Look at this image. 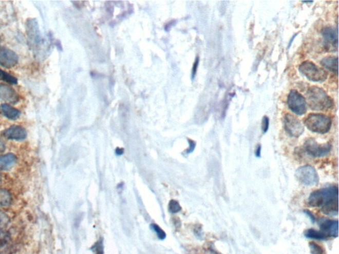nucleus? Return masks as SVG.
<instances>
[{
  "mask_svg": "<svg viewBox=\"0 0 339 254\" xmlns=\"http://www.w3.org/2000/svg\"><path fill=\"white\" fill-rule=\"evenodd\" d=\"M338 190L337 186H331L317 190L309 196L308 204L311 207H320L322 212L334 216L338 211Z\"/></svg>",
  "mask_w": 339,
  "mask_h": 254,
  "instance_id": "nucleus-1",
  "label": "nucleus"
},
{
  "mask_svg": "<svg viewBox=\"0 0 339 254\" xmlns=\"http://www.w3.org/2000/svg\"><path fill=\"white\" fill-rule=\"evenodd\" d=\"M307 100L310 108L315 111H324L333 106V100L322 88H311L307 93Z\"/></svg>",
  "mask_w": 339,
  "mask_h": 254,
  "instance_id": "nucleus-2",
  "label": "nucleus"
},
{
  "mask_svg": "<svg viewBox=\"0 0 339 254\" xmlns=\"http://www.w3.org/2000/svg\"><path fill=\"white\" fill-rule=\"evenodd\" d=\"M304 123L311 131L319 134L328 132L332 125V121L329 116L319 113L310 114L305 120Z\"/></svg>",
  "mask_w": 339,
  "mask_h": 254,
  "instance_id": "nucleus-3",
  "label": "nucleus"
},
{
  "mask_svg": "<svg viewBox=\"0 0 339 254\" xmlns=\"http://www.w3.org/2000/svg\"><path fill=\"white\" fill-rule=\"evenodd\" d=\"M299 72L313 82H323L327 79V72L311 62L306 61L300 65Z\"/></svg>",
  "mask_w": 339,
  "mask_h": 254,
  "instance_id": "nucleus-4",
  "label": "nucleus"
},
{
  "mask_svg": "<svg viewBox=\"0 0 339 254\" xmlns=\"http://www.w3.org/2000/svg\"><path fill=\"white\" fill-rule=\"evenodd\" d=\"M295 176L299 182L307 186H315L319 183V176L312 166L300 167L297 169Z\"/></svg>",
  "mask_w": 339,
  "mask_h": 254,
  "instance_id": "nucleus-5",
  "label": "nucleus"
},
{
  "mask_svg": "<svg viewBox=\"0 0 339 254\" xmlns=\"http://www.w3.org/2000/svg\"><path fill=\"white\" fill-rule=\"evenodd\" d=\"M288 105L291 111L296 115H303L306 113V100L296 90L291 91L288 97Z\"/></svg>",
  "mask_w": 339,
  "mask_h": 254,
  "instance_id": "nucleus-6",
  "label": "nucleus"
},
{
  "mask_svg": "<svg viewBox=\"0 0 339 254\" xmlns=\"http://www.w3.org/2000/svg\"><path fill=\"white\" fill-rule=\"evenodd\" d=\"M304 146L306 152L313 157H325L329 154L332 148V146L330 144L320 145L313 139L307 140Z\"/></svg>",
  "mask_w": 339,
  "mask_h": 254,
  "instance_id": "nucleus-7",
  "label": "nucleus"
},
{
  "mask_svg": "<svg viewBox=\"0 0 339 254\" xmlns=\"http://www.w3.org/2000/svg\"><path fill=\"white\" fill-rule=\"evenodd\" d=\"M26 31L29 43L33 49H37L40 45L41 40V32L37 21L35 19H29L26 22Z\"/></svg>",
  "mask_w": 339,
  "mask_h": 254,
  "instance_id": "nucleus-8",
  "label": "nucleus"
},
{
  "mask_svg": "<svg viewBox=\"0 0 339 254\" xmlns=\"http://www.w3.org/2000/svg\"><path fill=\"white\" fill-rule=\"evenodd\" d=\"M285 127L286 131L291 136L295 138H298L304 131V128L301 122L291 114H287L285 116Z\"/></svg>",
  "mask_w": 339,
  "mask_h": 254,
  "instance_id": "nucleus-9",
  "label": "nucleus"
},
{
  "mask_svg": "<svg viewBox=\"0 0 339 254\" xmlns=\"http://www.w3.org/2000/svg\"><path fill=\"white\" fill-rule=\"evenodd\" d=\"M19 56L12 50L0 46V65L5 68H12L17 65Z\"/></svg>",
  "mask_w": 339,
  "mask_h": 254,
  "instance_id": "nucleus-10",
  "label": "nucleus"
},
{
  "mask_svg": "<svg viewBox=\"0 0 339 254\" xmlns=\"http://www.w3.org/2000/svg\"><path fill=\"white\" fill-rule=\"evenodd\" d=\"M321 232L324 233L327 238H336L338 235V223L337 220H330L324 218L318 221Z\"/></svg>",
  "mask_w": 339,
  "mask_h": 254,
  "instance_id": "nucleus-11",
  "label": "nucleus"
},
{
  "mask_svg": "<svg viewBox=\"0 0 339 254\" xmlns=\"http://www.w3.org/2000/svg\"><path fill=\"white\" fill-rule=\"evenodd\" d=\"M0 100L4 101L7 104H15L19 102L20 96L12 87L0 84Z\"/></svg>",
  "mask_w": 339,
  "mask_h": 254,
  "instance_id": "nucleus-12",
  "label": "nucleus"
},
{
  "mask_svg": "<svg viewBox=\"0 0 339 254\" xmlns=\"http://www.w3.org/2000/svg\"><path fill=\"white\" fill-rule=\"evenodd\" d=\"M2 134L7 139L18 141H24L27 136L26 130L18 125L11 126L8 129L4 130Z\"/></svg>",
  "mask_w": 339,
  "mask_h": 254,
  "instance_id": "nucleus-13",
  "label": "nucleus"
},
{
  "mask_svg": "<svg viewBox=\"0 0 339 254\" xmlns=\"http://www.w3.org/2000/svg\"><path fill=\"white\" fill-rule=\"evenodd\" d=\"M322 35L324 36V42L326 47L329 49L334 50V48L338 47V32L331 27H324L322 30Z\"/></svg>",
  "mask_w": 339,
  "mask_h": 254,
  "instance_id": "nucleus-14",
  "label": "nucleus"
},
{
  "mask_svg": "<svg viewBox=\"0 0 339 254\" xmlns=\"http://www.w3.org/2000/svg\"><path fill=\"white\" fill-rule=\"evenodd\" d=\"M17 160V157L12 153L0 155V170L7 171L12 168Z\"/></svg>",
  "mask_w": 339,
  "mask_h": 254,
  "instance_id": "nucleus-15",
  "label": "nucleus"
},
{
  "mask_svg": "<svg viewBox=\"0 0 339 254\" xmlns=\"http://www.w3.org/2000/svg\"><path fill=\"white\" fill-rule=\"evenodd\" d=\"M0 109H1L4 115L10 120H17L21 115V112L19 110L11 106L10 104H2L0 106Z\"/></svg>",
  "mask_w": 339,
  "mask_h": 254,
  "instance_id": "nucleus-16",
  "label": "nucleus"
},
{
  "mask_svg": "<svg viewBox=\"0 0 339 254\" xmlns=\"http://www.w3.org/2000/svg\"><path fill=\"white\" fill-rule=\"evenodd\" d=\"M321 64L326 69L331 71L336 75L338 74V58L337 57L329 56L323 59Z\"/></svg>",
  "mask_w": 339,
  "mask_h": 254,
  "instance_id": "nucleus-17",
  "label": "nucleus"
},
{
  "mask_svg": "<svg viewBox=\"0 0 339 254\" xmlns=\"http://www.w3.org/2000/svg\"><path fill=\"white\" fill-rule=\"evenodd\" d=\"M11 196L10 192L6 189H0V208L8 207L10 205Z\"/></svg>",
  "mask_w": 339,
  "mask_h": 254,
  "instance_id": "nucleus-18",
  "label": "nucleus"
},
{
  "mask_svg": "<svg viewBox=\"0 0 339 254\" xmlns=\"http://www.w3.org/2000/svg\"><path fill=\"white\" fill-rule=\"evenodd\" d=\"M305 237L308 238V239L319 240H324L328 239L324 233L321 232V231H317L314 229H309L306 231Z\"/></svg>",
  "mask_w": 339,
  "mask_h": 254,
  "instance_id": "nucleus-19",
  "label": "nucleus"
},
{
  "mask_svg": "<svg viewBox=\"0 0 339 254\" xmlns=\"http://www.w3.org/2000/svg\"><path fill=\"white\" fill-rule=\"evenodd\" d=\"M0 80L10 84H17V80L16 77L1 69H0Z\"/></svg>",
  "mask_w": 339,
  "mask_h": 254,
  "instance_id": "nucleus-20",
  "label": "nucleus"
},
{
  "mask_svg": "<svg viewBox=\"0 0 339 254\" xmlns=\"http://www.w3.org/2000/svg\"><path fill=\"white\" fill-rule=\"evenodd\" d=\"M10 240L11 236L8 231L0 230V249L5 247Z\"/></svg>",
  "mask_w": 339,
  "mask_h": 254,
  "instance_id": "nucleus-21",
  "label": "nucleus"
},
{
  "mask_svg": "<svg viewBox=\"0 0 339 254\" xmlns=\"http://www.w3.org/2000/svg\"><path fill=\"white\" fill-rule=\"evenodd\" d=\"M309 248L311 254H325L324 248L315 242L309 243Z\"/></svg>",
  "mask_w": 339,
  "mask_h": 254,
  "instance_id": "nucleus-22",
  "label": "nucleus"
},
{
  "mask_svg": "<svg viewBox=\"0 0 339 254\" xmlns=\"http://www.w3.org/2000/svg\"><path fill=\"white\" fill-rule=\"evenodd\" d=\"M168 210L169 212H171V213H177V212H180L182 210V207H181L178 201L171 200L170 201L168 204Z\"/></svg>",
  "mask_w": 339,
  "mask_h": 254,
  "instance_id": "nucleus-23",
  "label": "nucleus"
},
{
  "mask_svg": "<svg viewBox=\"0 0 339 254\" xmlns=\"http://www.w3.org/2000/svg\"><path fill=\"white\" fill-rule=\"evenodd\" d=\"M91 250L95 252V254H104V245H103V240L101 239L98 240L91 248Z\"/></svg>",
  "mask_w": 339,
  "mask_h": 254,
  "instance_id": "nucleus-24",
  "label": "nucleus"
},
{
  "mask_svg": "<svg viewBox=\"0 0 339 254\" xmlns=\"http://www.w3.org/2000/svg\"><path fill=\"white\" fill-rule=\"evenodd\" d=\"M150 227L155 231L156 234L157 235L158 237H159L160 240H164V239H166V233H165L164 231L162 230L157 224H152L150 225Z\"/></svg>",
  "mask_w": 339,
  "mask_h": 254,
  "instance_id": "nucleus-25",
  "label": "nucleus"
},
{
  "mask_svg": "<svg viewBox=\"0 0 339 254\" xmlns=\"http://www.w3.org/2000/svg\"><path fill=\"white\" fill-rule=\"evenodd\" d=\"M269 119L267 118V116H265L263 118L262 123V129L263 132L266 133L269 130Z\"/></svg>",
  "mask_w": 339,
  "mask_h": 254,
  "instance_id": "nucleus-26",
  "label": "nucleus"
},
{
  "mask_svg": "<svg viewBox=\"0 0 339 254\" xmlns=\"http://www.w3.org/2000/svg\"><path fill=\"white\" fill-rule=\"evenodd\" d=\"M189 149L186 150V154H190V153H192L193 152V151L195 149V147H196V143L194 141H192V140H189Z\"/></svg>",
  "mask_w": 339,
  "mask_h": 254,
  "instance_id": "nucleus-27",
  "label": "nucleus"
},
{
  "mask_svg": "<svg viewBox=\"0 0 339 254\" xmlns=\"http://www.w3.org/2000/svg\"><path fill=\"white\" fill-rule=\"evenodd\" d=\"M199 65V58H197L196 61L194 64L193 70H192V79H194L195 75L196 74L197 69Z\"/></svg>",
  "mask_w": 339,
  "mask_h": 254,
  "instance_id": "nucleus-28",
  "label": "nucleus"
},
{
  "mask_svg": "<svg viewBox=\"0 0 339 254\" xmlns=\"http://www.w3.org/2000/svg\"><path fill=\"white\" fill-rule=\"evenodd\" d=\"M6 150V145L5 143H4V142L2 141L1 139H0V154L1 153L4 152V150Z\"/></svg>",
  "mask_w": 339,
  "mask_h": 254,
  "instance_id": "nucleus-29",
  "label": "nucleus"
},
{
  "mask_svg": "<svg viewBox=\"0 0 339 254\" xmlns=\"http://www.w3.org/2000/svg\"><path fill=\"white\" fill-rule=\"evenodd\" d=\"M305 213L308 215L309 218L311 219V221H312L313 223H314L315 221V217L314 216H313V214L311 213L310 211H309V210H305Z\"/></svg>",
  "mask_w": 339,
  "mask_h": 254,
  "instance_id": "nucleus-30",
  "label": "nucleus"
},
{
  "mask_svg": "<svg viewBox=\"0 0 339 254\" xmlns=\"http://www.w3.org/2000/svg\"><path fill=\"white\" fill-rule=\"evenodd\" d=\"M124 153V149L122 148H117L116 150V154L117 155H121Z\"/></svg>",
  "mask_w": 339,
  "mask_h": 254,
  "instance_id": "nucleus-31",
  "label": "nucleus"
},
{
  "mask_svg": "<svg viewBox=\"0 0 339 254\" xmlns=\"http://www.w3.org/2000/svg\"><path fill=\"white\" fill-rule=\"evenodd\" d=\"M260 154H261V146L260 145H258L257 146V148H256V150L255 151L256 157L258 158L260 157Z\"/></svg>",
  "mask_w": 339,
  "mask_h": 254,
  "instance_id": "nucleus-32",
  "label": "nucleus"
},
{
  "mask_svg": "<svg viewBox=\"0 0 339 254\" xmlns=\"http://www.w3.org/2000/svg\"><path fill=\"white\" fill-rule=\"evenodd\" d=\"M123 185H124L123 184V183H121V184H119L118 185V189L120 190L122 189L123 188Z\"/></svg>",
  "mask_w": 339,
  "mask_h": 254,
  "instance_id": "nucleus-33",
  "label": "nucleus"
},
{
  "mask_svg": "<svg viewBox=\"0 0 339 254\" xmlns=\"http://www.w3.org/2000/svg\"><path fill=\"white\" fill-rule=\"evenodd\" d=\"M0 180H1V175H0Z\"/></svg>",
  "mask_w": 339,
  "mask_h": 254,
  "instance_id": "nucleus-34",
  "label": "nucleus"
},
{
  "mask_svg": "<svg viewBox=\"0 0 339 254\" xmlns=\"http://www.w3.org/2000/svg\"><path fill=\"white\" fill-rule=\"evenodd\" d=\"M0 41H1V36H0Z\"/></svg>",
  "mask_w": 339,
  "mask_h": 254,
  "instance_id": "nucleus-35",
  "label": "nucleus"
}]
</instances>
